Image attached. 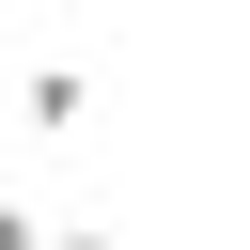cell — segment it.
Segmentation results:
<instances>
[{"label": "cell", "mask_w": 250, "mask_h": 250, "mask_svg": "<svg viewBox=\"0 0 250 250\" xmlns=\"http://www.w3.org/2000/svg\"><path fill=\"white\" fill-rule=\"evenodd\" d=\"M0 250H47V219H31V203H0Z\"/></svg>", "instance_id": "obj_2"}, {"label": "cell", "mask_w": 250, "mask_h": 250, "mask_svg": "<svg viewBox=\"0 0 250 250\" xmlns=\"http://www.w3.org/2000/svg\"><path fill=\"white\" fill-rule=\"evenodd\" d=\"M16 109H31V125H78V109H94V78H78V62H31V78H16Z\"/></svg>", "instance_id": "obj_1"}, {"label": "cell", "mask_w": 250, "mask_h": 250, "mask_svg": "<svg viewBox=\"0 0 250 250\" xmlns=\"http://www.w3.org/2000/svg\"><path fill=\"white\" fill-rule=\"evenodd\" d=\"M47 250H109V234H94V219H78V234H47Z\"/></svg>", "instance_id": "obj_3"}]
</instances>
